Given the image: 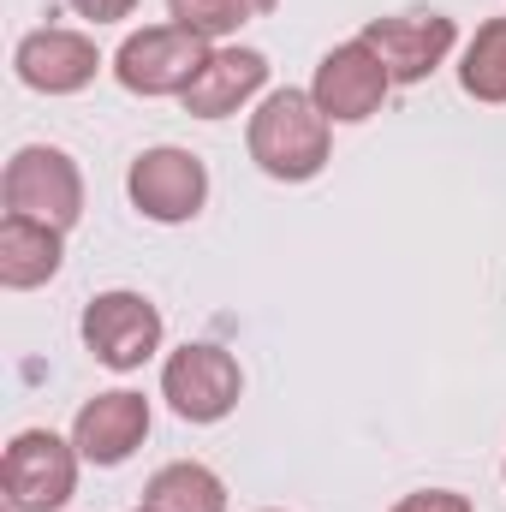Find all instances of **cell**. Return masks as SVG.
I'll return each mask as SVG.
<instances>
[{
	"instance_id": "6",
	"label": "cell",
	"mask_w": 506,
	"mask_h": 512,
	"mask_svg": "<svg viewBox=\"0 0 506 512\" xmlns=\"http://www.w3.org/2000/svg\"><path fill=\"white\" fill-rule=\"evenodd\" d=\"M215 48L179 24H149V30H131L114 54V78L126 84L131 96H185V84L203 72Z\"/></svg>"
},
{
	"instance_id": "21",
	"label": "cell",
	"mask_w": 506,
	"mask_h": 512,
	"mask_svg": "<svg viewBox=\"0 0 506 512\" xmlns=\"http://www.w3.org/2000/svg\"><path fill=\"white\" fill-rule=\"evenodd\" d=\"M501 477H506V465H501Z\"/></svg>"
},
{
	"instance_id": "19",
	"label": "cell",
	"mask_w": 506,
	"mask_h": 512,
	"mask_svg": "<svg viewBox=\"0 0 506 512\" xmlns=\"http://www.w3.org/2000/svg\"><path fill=\"white\" fill-rule=\"evenodd\" d=\"M274 6H280V0H256V12H274Z\"/></svg>"
},
{
	"instance_id": "20",
	"label": "cell",
	"mask_w": 506,
	"mask_h": 512,
	"mask_svg": "<svg viewBox=\"0 0 506 512\" xmlns=\"http://www.w3.org/2000/svg\"><path fill=\"white\" fill-rule=\"evenodd\" d=\"M137 512H155V507H137Z\"/></svg>"
},
{
	"instance_id": "9",
	"label": "cell",
	"mask_w": 506,
	"mask_h": 512,
	"mask_svg": "<svg viewBox=\"0 0 506 512\" xmlns=\"http://www.w3.org/2000/svg\"><path fill=\"white\" fill-rule=\"evenodd\" d=\"M387 90H393L387 66H381L358 36L340 42V48H328L322 66H316V78H310V96H316V108L334 126H364L381 102H387Z\"/></svg>"
},
{
	"instance_id": "17",
	"label": "cell",
	"mask_w": 506,
	"mask_h": 512,
	"mask_svg": "<svg viewBox=\"0 0 506 512\" xmlns=\"http://www.w3.org/2000/svg\"><path fill=\"white\" fill-rule=\"evenodd\" d=\"M393 512H471V501L459 489H417V495H405Z\"/></svg>"
},
{
	"instance_id": "3",
	"label": "cell",
	"mask_w": 506,
	"mask_h": 512,
	"mask_svg": "<svg viewBox=\"0 0 506 512\" xmlns=\"http://www.w3.org/2000/svg\"><path fill=\"white\" fill-rule=\"evenodd\" d=\"M239 393H245V370L215 340H191V346L167 352V364H161V399L185 423H221L239 405Z\"/></svg>"
},
{
	"instance_id": "18",
	"label": "cell",
	"mask_w": 506,
	"mask_h": 512,
	"mask_svg": "<svg viewBox=\"0 0 506 512\" xmlns=\"http://www.w3.org/2000/svg\"><path fill=\"white\" fill-rule=\"evenodd\" d=\"M72 12L90 18V24H120V18L137 12V0H72Z\"/></svg>"
},
{
	"instance_id": "13",
	"label": "cell",
	"mask_w": 506,
	"mask_h": 512,
	"mask_svg": "<svg viewBox=\"0 0 506 512\" xmlns=\"http://www.w3.org/2000/svg\"><path fill=\"white\" fill-rule=\"evenodd\" d=\"M66 233L60 227H42V221H24V215H6L0 221V286L12 292H30V286H48L60 274V245Z\"/></svg>"
},
{
	"instance_id": "5",
	"label": "cell",
	"mask_w": 506,
	"mask_h": 512,
	"mask_svg": "<svg viewBox=\"0 0 506 512\" xmlns=\"http://www.w3.org/2000/svg\"><path fill=\"white\" fill-rule=\"evenodd\" d=\"M126 197L143 221H161V227L197 221L203 203H209V167H203V155L173 149V143L143 149L126 173Z\"/></svg>"
},
{
	"instance_id": "10",
	"label": "cell",
	"mask_w": 506,
	"mask_h": 512,
	"mask_svg": "<svg viewBox=\"0 0 506 512\" xmlns=\"http://www.w3.org/2000/svg\"><path fill=\"white\" fill-rule=\"evenodd\" d=\"M143 435H149V399L131 387L84 399L72 417V447L84 453V465H126L143 447Z\"/></svg>"
},
{
	"instance_id": "1",
	"label": "cell",
	"mask_w": 506,
	"mask_h": 512,
	"mask_svg": "<svg viewBox=\"0 0 506 512\" xmlns=\"http://www.w3.org/2000/svg\"><path fill=\"white\" fill-rule=\"evenodd\" d=\"M251 161L268 179H316L328 167V143H334V120L316 108L310 90H274L262 96V108L251 114Z\"/></svg>"
},
{
	"instance_id": "16",
	"label": "cell",
	"mask_w": 506,
	"mask_h": 512,
	"mask_svg": "<svg viewBox=\"0 0 506 512\" xmlns=\"http://www.w3.org/2000/svg\"><path fill=\"white\" fill-rule=\"evenodd\" d=\"M256 12V0H167V18L179 24V30H191V36H203V42H221V36H233L245 18Z\"/></svg>"
},
{
	"instance_id": "11",
	"label": "cell",
	"mask_w": 506,
	"mask_h": 512,
	"mask_svg": "<svg viewBox=\"0 0 506 512\" xmlns=\"http://www.w3.org/2000/svg\"><path fill=\"white\" fill-rule=\"evenodd\" d=\"M12 66H18V84H30V90H42V96H72V90H84V84L96 78L102 54H96V42H90L84 30L48 24V30H30V36L18 42Z\"/></svg>"
},
{
	"instance_id": "8",
	"label": "cell",
	"mask_w": 506,
	"mask_h": 512,
	"mask_svg": "<svg viewBox=\"0 0 506 512\" xmlns=\"http://www.w3.org/2000/svg\"><path fill=\"white\" fill-rule=\"evenodd\" d=\"M358 42L387 66L393 84H423V78L453 54L459 30H453V18H441V12H405V18H370V24L358 30Z\"/></svg>"
},
{
	"instance_id": "14",
	"label": "cell",
	"mask_w": 506,
	"mask_h": 512,
	"mask_svg": "<svg viewBox=\"0 0 506 512\" xmlns=\"http://www.w3.org/2000/svg\"><path fill=\"white\" fill-rule=\"evenodd\" d=\"M143 507H155V512H227V483L209 465H197V459H173V465H161L149 477Z\"/></svg>"
},
{
	"instance_id": "7",
	"label": "cell",
	"mask_w": 506,
	"mask_h": 512,
	"mask_svg": "<svg viewBox=\"0 0 506 512\" xmlns=\"http://www.w3.org/2000/svg\"><path fill=\"white\" fill-rule=\"evenodd\" d=\"M161 334L167 322L143 292H96L84 304V346L108 370H143L161 352Z\"/></svg>"
},
{
	"instance_id": "15",
	"label": "cell",
	"mask_w": 506,
	"mask_h": 512,
	"mask_svg": "<svg viewBox=\"0 0 506 512\" xmlns=\"http://www.w3.org/2000/svg\"><path fill=\"white\" fill-rule=\"evenodd\" d=\"M459 84H465V96L501 102L506 108V18H489V24L471 36V48H465V60H459Z\"/></svg>"
},
{
	"instance_id": "2",
	"label": "cell",
	"mask_w": 506,
	"mask_h": 512,
	"mask_svg": "<svg viewBox=\"0 0 506 512\" xmlns=\"http://www.w3.org/2000/svg\"><path fill=\"white\" fill-rule=\"evenodd\" d=\"M0 191H6V215L42 221V227H60V233L84 215V173L54 143H24L6 161V185Z\"/></svg>"
},
{
	"instance_id": "12",
	"label": "cell",
	"mask_w": 506,
	"mask_h": 512,
	"mask_svg": "<svg viewBox=\"0 0 506 512\" xmlns=\"http://www.w3.org/2000/svg\"><path fill=\"white\" fill-rule=\"evenodd\" d=\"M268 84V54L262 48H215L203 60V72L185 84V114L191 120H227L251 102L256 90Z\"/></svg>"
},
{
	"instance_id": "4",
	"label": "cell",
	"mask_w": 506,
	"mask_h": 512,
	"mask_svg": "<svg viewBox=\"0 0 506 512\" xmlns=\"http://www.w3.org/2000/svg\"><path fill=\"white\" fill-rule=\"evenodd\" d=\"M78 447L60 441L54 429H18L6 459H0V483L12 512H60L78 489Z\"/></svg>"
}]
</instances>
